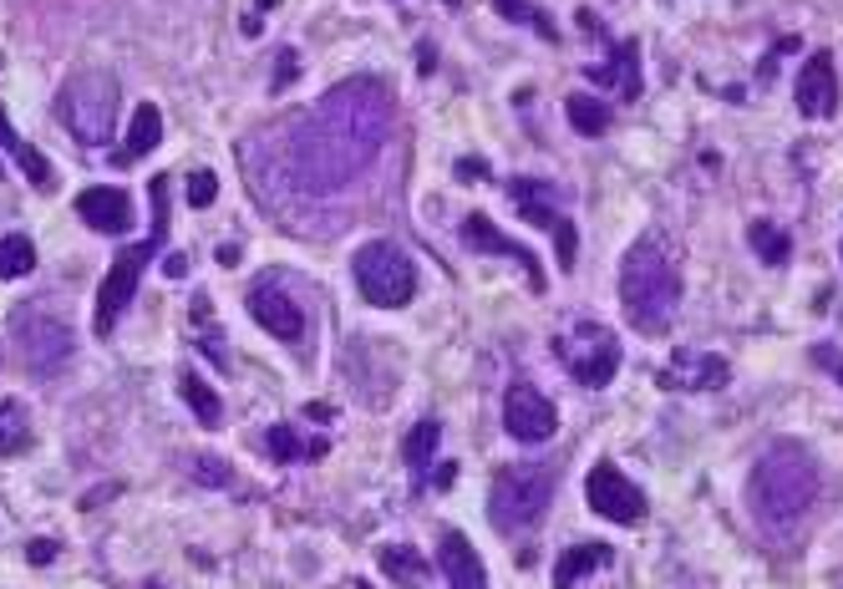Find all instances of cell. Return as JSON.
Returning <instances> with one entry per match:
<instances>
[{
	"label": "cell",
	"instance_id": "11",
	"mask_svg": "<svg viewBox=\"0 0 843 589\" xmlns=\"http://www.w3.org/2000/svg\"><path fill=\"white\" fill-rule=\"evenodd\" d=\"M504 432L514 442H549L559 432V412H554V401L529 382H514L504 392Z\"/></svg>",
	"mask_w": 843,
	"mask_h": 589
},
{
	"label": "cell",
	"instance_id": "13",
	"mask_svg": "<svg viewBox=\"0 0 843 589\" xmlns=\"http://www.w3.org/2000/svg\"><path fill=\"white\" fill-rule=\"evenodd\" d=\"M462 244H468V250H478V254H498V260H514V265L529 275L533 290L544 294V265H539V260H533V254L523 250L518 239L498 235L489 214H468V219H462Z\"/></svg>",
	"mask_w": 843,
	"mask_h": 589
},
{
	"label": "cell",
	"instance_id": "12",
	"mask_svg": "<svg viewBox=\"0 0 843 589\" xmlns=\"http://www.w3.org/2000/svg\"><path fill=\"white\" fill-rule=\"evenodd\" d=\"M726 382H732V361H726V356L686 351V346H681L666 366H661V376H655L661 392H722Z\"/></svg>",
	"mask_w": 843,
	"mask_h": 589
},
{
	"label": "cell",
	"instance_id": "24",
	"mask_svg": "<svg viewBox=\"0 0 843 589\" xmlns=\"http://www.w3.org/2000/svg\"><path fill=\"white\" fill-rule=\"evenodd\" d=\"M178 397L193 407V417H198V428H224V401H219V392L204 382V376H193V371H183L178 376Z\"/></svg>",
	"mask_w": 843,
	"mask_h": 589
},
{
	"label": "cell",
	"instance_id": "14",
	"mask_svg": "<svg viewBox=\"0 0 843 589\" xmlns=\"http://www.w3.org/2000/svg\"><path fill=\"white\" fill-rule=\"evenodd\" d=\"M793 103H798L803 118H833L839 112V76H833V57L829 51H814L808 67L793 82Z\"/></svg>",
	"mask_w": 843,
	"mask_h": 589
},
{
	"label": "cell",
	"instance_id": "7",
	"mask_svg": "<svg viewBox=\"0 0 843 589\" xmlns=\"http://www.w3.org/2000/svg\"><path fill=\"white\" fill-rule=\"evenodd\" d=\"M11 330H15V346H21V361H26L36 376H57L76 351V336H72V325H67V315L46 310L41 300L15 305L11 310Z\"/></svg>",
	"mask_w": 843,
	"mask_h": 589
},
{
	"label": "cell",
	"instance_id": "42",
	"mask_svg": "<svg viewBox=\"0 0 843 589\" xmlns=\"http://www.w3.org/2000/svg\"><path fill=\"white\" fill-rule=\"evenodd\" d=\"M839 254H843V250H839Z\"/></svg>",
	"mask_w": 843,
	"mask_h": 589
},
{
	"label": "cell",
	"instance_id": "34",
	"mask_svg": "<svg viewBox=\"0 0 843 589\" xmlns=\"http://www.w3.org/2000/svg\"><path fill=\"white\" fill-rule=\"evenodd\" d=\"M193 468H198V478H204V483H229V468H224V462H214L208 453H198V462H193Z\"/></svg>",
	"mask_w": 843,
	"mask_h": 589
},
{
	"label": "cell",
	"instance_id": "9",
	"mask_svg": "<svg viewBox=\"0 0 843 589\" xmlns=\"http://www.w3.org/2000/svg\"><path fill=\"white\" fill-rule=\"evenodd\" d=\"M554 351H559V361L569 366V376H575L579 386H590V392H600V386H610V376L621 371V340L610 336L605 325H575L569 336L554 340Z\"/></svg>",
	"mask_w": 843,
	"mask_h": 589
},
{
	"label": "cell",
	"instance_id": "8",
	"mask_svg": "<svg viewBox=\"0 0 843 589\" xmlns=\"http://www.w3.org/2000/svg\"><path fill=\"white\" fill-rule=\"evenodd\" d=\"M356 290L366 294L371 305L401 310L417 294V269L397 244L371 239V244H361V254H356Z\"/></svg>",
	"mask_w": 843,
	"mask_h": 589
},
{
	"label": "cell",
	"instance_id": "19",
	"mask_svg": "<svg viewBox=\"0 0 843 589\" xmlns=\"http://www.w3.org/2000/svg\"><path fill=\"white\" fill-rule=\"evenodd\" d=\"M0 147L11 153L21 168H26V178H31V189H41V193H51L57 189V173H51V163L36 153V147L26 143V137H15V128H11V118H5V107H0Z\"/></svg>",
	"mask_w": 843,
	"mask_h": 589
},
{
	"label": "cell",
	"instance_id": "2",
	"mask_svg": "<svg viewBox=\"0 0 843 589\" xmlns=\"http://www.w3.org/2000/svg\"><path fill=\"white\" fill-rule=\"evenodd\" d=\"M818 488H823V472H818L814 453L803 442H772L747 472V508L772 539H783L808 518Z\"/></svg>",
	"mask_w": 843,
	"mask_h": 589
},
{
	"label": "cell",
	"instance_id": "32",
	"mask_svg": "<svg viewBox=\"0 0 843 589\" xmlns=\"http://www.w3.org/2000/svg\"><path fill=\"white\" fill-rule=\"evenodd\" d=\"M189 208H208L214 199H219V173H208V168H193L189 173Z\"/></svg>",
	"mask_w": 843,
	"mask_h": 589
},
{
	"label": "cell",
	"instance_id": "18",
	"mask_svg": "<svg viewBox=\"0 0 843 589\" xmlns=\"http://www.w3.org/2000/svg\"><path fill=\"white\" fill-rule=\"evenodd\" d=\"M590 82H600V87H615L625 97V103H636L640 92V46L636 41H621L610 46V61L605 67H590Z\"/></svg>",
	"mask_w": 843,
	"mask_h": 589
},
{
	"label": "cell",
	"instance_id": "21",
	"mask_svg": "<svg viewBox=\"0 0 843 589\" xmlns=\"http://www.w3.org/2000/svg\"><path fill=\"white\" fill-rule=\"evenodd\" d=\"M376 564H382L386 579H397L401 589H427V560H422V549L412 544H386L382 554H376Z\"/></svg>",
	"mask_w": 843,
	"mask_h": 589
},
{
	"label": "cell",
	"instance_id": "40",
	"mask_svg": "<svg viewBox=\"0 0 843 589\" xmlns=\"http://www.w3.org/2000/svg\"><path fill=\"white\" fill-rule=\"evenodd\" d=\"M453 478H458V468H453V462H443V468H437V478H432V483H437V488H447V483H453Z\"/></svg>",
	"mask_w": 843,
	"mask_h": 589
},
{
	"label": "cell",
	"instance_id": "3",
	"mask_svg": "<svg viewBox=\"0 0 843 589\" xmlns=\"http://www.w3.org/2000/svg\"><path fill=\"white\" fill-rule=\"evenodd\" d=\"M621 305H625V321L636 325L640 336H666L671 330V321H676V310H681V269L661 235H640L625 250Z\"/></svg>",
	"mask_w": 843,
	"mask_h": 589
},
{
	"label": "cell",
	"instance_id": "30",
	"mask_svg": "<svg viewBox=\"0 0 843 589\" xmlns=\"http://www.w3.org/2000/svg\"><path fill=\"white\" fill-rule=\"evenodd\" d=\"M36 269V244L26 235H5L0 239V280H21Z\"/></svg>",
	"mask_w": 843,
	"mask_h": 589
},
{
	"label": "cell",
	"instance_id": "27",
	"mask_svg": "<svg viewBox=\"0 0 843 589\" xmlns=\"http://www.w3.org/2000/svg\"><path fill=\"white\" fill-rule=\"evenodd\" d=\"M747 239H752V250L762 254V265H787V260H793V239H787V229H778V224L752 219L747 224Z\"/></svg>",
	"mask_w": 843,
	"mask_h": 589
},
{
	"label": "cell",
	"instance_id": "33",
	"mask_svg": "<svg viewBox=\"0 0 843 589\" xmlns=\"http://www.w3.org/2000/svg\"><path fill=\"white\" fill-rule=\"evenodd\" d=\"M554 244H559V269H575V260H579L575 244H579V239H575V224H569V219L554 229Z\"/></svg>",
	"mask_w": 843,
	"mask_h": 589
},
{
	"label": "cell",
	"instance_id": "22",
	"mask_svg": "<svg viewBox=\"0 0 843 589\" xmlns=\"http://www.w3.org/2000/svg\"><path fill=\"white\" fill-rule=\"evenodd\" d=\"M164 143V112L153 103H137L133 122H128V143H122L118 163H133V158H148L153 147Z\"/></svg>",
	"mask_w": 843,
	"mask_h": 589
},
{
	"label": "cell",
	"instance_id": "41",
	"mask_svg": "<svg viewBox=\"0 0 843 589\" xmlns=\"http://www.w3.org/2000/svg\"><path fill=\"white\" fill-rule=\"evenodd\" d=\"M0 178H5V173H0Z\"/></svg>",
	"mask_w": 843,
	"mask_h": 589
},
{
	"label": "cell",
	"instance_id": "17",
	"mask_svg": "<svg viewBox=\"0 0 843 589\" xmlns=\"http://www.w3.org/2000/svg\"><path fill=\"white\" fill-rule=\"evenodd\" d=\"M437 569H443V579L453 589H489V569L478 560V549L453 529H447L443 544H437Z\"/></svg>",
	"mask_w": 843,
	"mask_h": 589
},
{
	"label": "cell",
	"instance_id": "29",
	"mask_svg": "<svg viewBox=\"0 0 843 589\" xmlns=\"http://www.w3.org/2000/svg\"><path fill=\"white\" fill-rule=\"evenodd\" d=\"M31 447V417L21 401H0V453H26Z\"/></svg>",
	"mask_w": 843,
	"mask_h": 589
},
{
	"label": "cell",
	"instance_id": "16",
	"mask_svg": "<svg viewBox=\"0 0 843 589\" xmlns=\"http://www.w3.org/2000/svg\"><path fill=\"white\" fill-rule=\"evenodd\" d=\"M76 214H82V224L97 229V235H128V229H133V199L122 189H107V183L76 193Z\"/></svg>",
	"mask_w": 843,
	"mask_h": 589
},
{
	"label": "cell",
	"instance_id": "35",
	"mask_svg": "<svg viewBox=\"0 0 843 589\" xmlns=\"http://www.w3.org/2000/svg\"><path fill=\"white\" fill-rule=\"evenodd\" d=\"M296 72H300V57L290 51V46H285V51H280V72H275V92L290 87V76H296Z\"/></svg>",
	"mask_w": 843,
	"mask_h": 589
},
{
	"label": "cell",
	"instance_id": "1",
	"mask_svg": "<svg viewBox=\"0 0 843 589\" xmlns=\"http://www.w3.org/2000/svg\"><path fill=\"white\" fill-rule=\"evenodd\" d=\"M392 112H397L392 87L376 76L336 82L311 112H300L296 133H290V183L311 199L351 189L382 158Z\"/></svg>",
	"mask_w": 843,
	"mask_h": 589
},
{
	"label": "cell",
	"instance_id": "10",
	"mask_svg": "<svg viewBox=\"0 0 843 589\" xmlns=\"http://www.w3.org/2000/svg\"><path fill=\"white\" fill-rule=\"evenodd\" d=\"M585 498H590V508L600 518H610V524H640V518H646V493H640L615 462H594L590 478H585Z\"/></svg>",
	"mask_w": 843,
	"mask_h": 589
},
{
	"label": "cell",
	"instance_id": "6",
	"mask_svg": "<svg viewBox=\"0 0 843 589\" xmlns=\"http://www.w3.org/2000/svg\"><path fill=\"white\" fill-rule=\"evenodd\" d=\"M57 112L82 147H103L118 128V76L112 72L67 76V87L57 92Z\"/></svg>",
	"mask_w": 843,
	"mask_h": 589
},
{
	"label": "cell",
	"instance_id": "28",
	"mask_svg": "<svg viewBox=\"0 0 843 589\" xmlns=\"http://www.w3.org/2000/svg\"><path fill=\"white\" fill-rule=\"evenodd\" d=\"M265 447H269V457H275V462H300L305 453H311V457L326 453V442H300V432L290 428V422H275V428L265 432Z\"/></svg>",
	"mask_w": 843,
	"mask_h": 589
},
{
	"label": "cell",
	"instance_id": "15",
	"mask_svg": "<svg viewBox=\"0 0 843 589\" xmlns=\"http://www.w3.org/2000/svg\"><path fill=\"white\" fill-rule=\"evenodd\" d=\"M244 305H250V315L265 325L275 340H290V346H296V340L305 336V315H300V305L290 300V294L275 290V285H250Z\"/></svg>",
	"mask_w": 843,
	"mask_h": 589
},
{
	"label": "cell",
	"instance_id": "39",
	"mask_svg": "<svg viewBox=\"0 0 843 589\" xmlns=\"http://www.w3.org/2000/svg\"><path fill=\"white\" fill-rule=\"evenodd\" d=\"M305 417H315V422H330V407H326V401H311V407H305Z\"/></svg>",
	"mask_w": 843,
	"mask_h": 589
},
{
	"label": "cell",
	"instance_id": "5",
	"mask_svg": "<svg viewBox=\"0 0 843 589\" xmlns=\"http://www.w3.org/2000/svg\"><path fill=\"white\" fill-rule=\"evenodd\" d=\"M549 498H554V468H544V462L498 468L489 488V524L498 533H523L544 518Z\"/></svg>",
	"mask_w": 843,
	"mask_h": 589
},
{
	"label": "cell",
	"instance_id": "38",
	"mask_svg": "<svg viewBox=\"0 0 843 589\" xmlns=\"http://www.w3.org/2000/svg\"><path fill=\"white\" fill-rule=\"evenodd\" d=\"M164 275H173V280H178V275H189V260H183V254H168V260H164Z\"/></svg>",
	"mask_w": 843,
	"mask_h": 589
},
{
	"label": "cell",
	"instance_id": "25",
	"mask_svg": "<svg viewBox=\"0 0 843 589\" xmlns=\"http://www.w3.org/2000/svg\"><path fill=\"white\" fill-rule=\"evenodd\" d=\"M564 118H569V128L585 137H605L610 122H615V112H610V103H600V97H590V92H575L569 103H564Z\"/></svg>",
	"mask_w": 843,
	"mask_h": 589
},
{
	"label": "cell",
	"instance_id": "20",
	"mask_svg": "<svg viewBox=\"0 0 843 589\" xmlns=\"http://www.w3.org/2000/svg\"><path fill=\"white\" fill-rule=\"evenodd\" d=\"M508 193H514L518 204V219L533 224V229H559V214H554V204H549V189L539 183V178H508Z\"/></svg>",
	"mask_w": 843,
	"mask_h": 589
},
{
	"label": "cell",
	"instance_id": "4",
	"mask_svg": "<svg viewBox=\"0 0 843 589\" xmlns=\"http://www.w3.org/2000/svg\"><path fill=\"white\" fill-rule=\"evenodd\" d=\"M148 199H153V229H148V239L128 244V250L112 260L107 280L97 285V310H92V330H97V336H112V330H118L122 310L133 305L137 285H143V275H148V265H153V254L168 244V173H158L148 183Z\"/></svg>",
	"mask_w": 843,
	"mask_h": 589
},
{
	"label": "cell",
	"instance_id": "23",
	"mask_svg": "<svg viewBox=\"0 0 843 589\" xmlns=\"http://www.w3.org/2000/svg\"><path fill=\"white\" fill-rule=\"evenodd\" d=\"M615 554H610V544H575L564 549L559 564H554V589H575L579 579H590L600 564H610Z\"/></svg>",
	"mask_w": 843,
	"mask_h": 589
},
{
	"label": "cell",
	"instance_id": "37",
	"mask_svg": "<svg viewBox=\"0 0 843 589\" xmlns=\"http://www.w3.org/2000/svg\"><path fill=\"white\" fill-rule=\"evenodd\" d=\"M26 554H31V564H51V560H57V539H36Z\"/></svg>",
	"mask_w": 843,
	"mask_h": 589
},
{
	"label": "cell",
	"instance_id": "31",
	"mask_svg": "<svg viewBox=\"0 0 843 589\" xmlns=\"http://www.w3.org/2000/svg\"><path fill=\"white\" fill-rule=\"evenodd\" d=\"M493 11L504 15V21H518V26H533L544 41H559V31H554V21L549 15H539V11H529L523 0H493Z\"/></svg>",
	"mask_w": 843,
	"mask_h": 589
},
{
	"label": "cell",
	"instance_id": "26",
	"mask_svg": "<svg viewBox=\"0 0 843 589\" xmlns=\"http://www.w3.org/2000/svg\"><path fill=\"white\" fill-rule=\"evenodd\" d=\"M437 442H443V422H417L412 432H407V442H401V462L412 468V478L422 483V472H427V462L437 457Z\"/></svg>",
	"mask_w": 843,
	"mask_h": 589
},
{
	"label": "cell",
	"instance_id": "36",
	"mask_svg": "<svg viewBox=\"0 0 843 589\" xmlns=\"http://www.w3.org/2000/svg\"><path fill=\"white\" fill-rule=\"evenodd\" d=\"M458 178H462V183H483V178H489V163H483V158H462L458 163Z\"/></svg>",
	"mask_w": 843,
	"mask_h": 589
}]
</instances>
